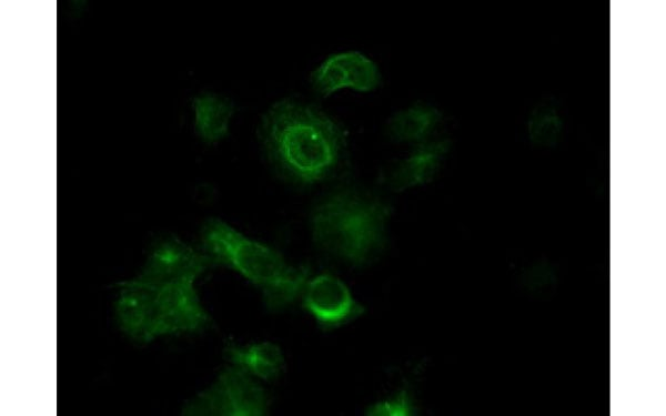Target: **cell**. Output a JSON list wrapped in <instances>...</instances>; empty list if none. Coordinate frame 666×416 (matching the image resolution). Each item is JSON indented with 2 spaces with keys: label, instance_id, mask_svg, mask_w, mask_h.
Masks as SVG:
<instances>
[{
  "label": "cell",
  "instance_id": "cell-10",
  "mask_svg": "<svg viewBox=\"0 0 666 416\" xmlns=\"http://www.w3.org/2000/svg\"><path fill=\"white\" fill-rule=\"evenodd\" d=\"M114 315L119 328L131 339L140 343L151 341L154 288L131 280L119 284Z\"/></svg>",
  "mask_w": 666,
  "mask_h": 416
},
{
  "label": "cell",
  "instance_id": "cell-11",
  "mask_svg": "<svg viewBox=\"0 0 666 416\" xmlns=\"http://www.w3.org/2000/svg\"><path fill=\"white\" fill-rule=\"evenodd\" d=\"M442 116V112L431 104L414 103L389 119L386 133L396 143L418 144L428 140Z\"/></svg>",
  "mask_w": 666,
  "mask_h": 416
},
{
  "label": "cell",
  "instance_id": "cell-4",
  "mask_svg": "<svg viewBox=\"0 0 666 416\" xmlns=\"http://www.w3.org/2000/svg\"><path fill=\"white\" fill-rule=\"evenodd\" d=\"M269 397L243 369L224 368L214 383L193 397L182 409L188 416H261L266 414Z\"/></svg>",
  "mask_w": 666,
  "mask_h": 416
},
{
  "label": "cell",
  "instance_id": "cell-1",
  "mask_svg": "<svg viewBox=\"0 0 666 416\" xmlns=\"http://www.w3.org/2000/svg\"><path fill=\"white\" fill-rule=\"evenodd\" d=\"M259 138L275 169L303 185L329 177L346 146L345 133L332 116L290 98L276 101L263 114Z\"/></svg>",
  "mask_w": 666,
  "mask_h": 416
},
{
  "label": "cell",
  "instance_id": "cell-9",
  "mask_svg": "<svg viewBox=\"0 0 666 416\" xmlns=\"http://www.w3.org/2000/svg\"><path fill=\"white\" fill-rule=\"evenodd\" d=\"M451 142L447 139L427 140L415 144L413 151L394 164L385 183L395 192L431 182L445 159Z\"/></svg>",
  "mask_w": 666,
  "mask_h": 416
},
{
  "label": "cell",
  "instance_id": "cell-14",
  "mask_svg": "<svg viewBox=\"0 0 666 416\" xmlns=\"http://www.w3.org/2000/svg\"><path fill=\"white\" fill-rule=\"evenodd\" d=\"M563 121L554 101L538 102L529 113L527 133L529 141L538 146H555L561 139Z\"/></svg>",
  "mask_w": 666,
  "mask_h": 416
},
{
  "label": "cell",
  "instance_id": "cell-8",
  "mask_svg": "<svg viewBox=\"0 0 666 416\" xmlns=\"http://www.w3.org/2000/svg\"><path fill=\"white\" fill-rule=\"evenodd\" d=\"M303 305L323 328L337 327L363 312L349 287L327 273L305 285Z\"/></svg>",
  "mask_w": 666,
  "mask_h": 416
},
{
  "label": "cell",
  "instance_id": "cell-15",
  "mask_svg": "<svg viewBox=\"0 0 666 416\" xmlns=\"http://www.w3.org/2000/svg\"><path fill=\"white\" fill-rule=\"evenodd\" d=\"M415 412L413 399L406 389L371 405L366 414L371 416H408Z\"/></svg>",
  "mask_w": 666,
  "mask_h": 416
},
{
  "label": "cell",
  "instance_id": "cell-12",
  "mask_svg": "<svg viewBox=\"0 0 666 416\" xmlns=\"http://www.w3.org/2000/svg\"><path fill=\"white\" fill-rule=\"evenodd\" d=\"M194 128L206 143H216L224 139L230 130L234 104L228 98L216 93H201L193 99Z\"/></svg>",
  "mask_w": 666,
  "mask_h": 416
},
{
  "label": "cell",
  "instance_id": "cell-5",
  "mask_svg": "<svg viewBox=\"0 0 666 416\" xmlns=\"http://www.w3.org/2000/svg\"><path fill=\"white\" fill-rule=\"evenodd\" d=\"M195 280H179L154 288L151 341L194 333L210 322L194 286Z\"/></svg>",
  "mask_w": 666,
  "mask_h": 416
},
{
  "label": "cell",
  "instance_id": "cell-7",
  "mask_svg": "<svg viewBox=\"0 0 666 416\" xmlns=\"http://www.w3.org/2000/svg\"><path fill=\"white\" fill-rule=\"evenodd\" d=\"M377 64L359 51H343L329 55L310 75L313 91L326 98L342 90L371 92L381 84Z\"/></svg>",
  "mask_w": 666,
  "mask_h": 416
},
{
  "label": "cell",
  "instance_id": "cell-2",
  "mask_svg": "<svg viewBox=\"0 0 666 416\" xmlns=\"http://www.w3.org/2000/svg\"><path fill=\"white\" fill-rule=\"evenodd\" d=\"M391 205L381 197L353 187L325 195L310 216L314 243L323 252L361 266L373 261L386 243Z\"/></svg>",
  "mask_w": 666,
  "mask_h": 416
},
{
  "label": "cell",
  "instance_id": "cell-6",
  "mask_svg": "<svg viewBox=\"0 0 666 416\" xmlns=\"http://www.w3.org/2000/svg\"><path fill=\"white\" fill-rule=\"evenodd\" d=\"M212 263L203 251L169 235L152 245L140 272L130 280L157 288L179 280H196Z\"/></svg>",
  "mask_w": 666,
  "mask_h": 416
},
{
  "label": "cell",
  "instance_id": "cell-3",
  "mask_svg": "<svg viewBox=\"0 0 666 416\" xmlns=\"http://www.w3.org/2000/svg\"><path fill=\"white\" fill-rule=\"evenodd\" d=\"M202 251L259 287L270 310L292 303L306 285L309 270L290 265L280 252L242 234L219 219L201 230Z\"/></svg>",
  "mask_w": 666,
  "mask_h": 416
},
{
  "label": "cell",
  "instance_id": "cell-13",
  "mask_svg": "<svg viewBox=\"0 0 666 416\" xmlns=\"http://www.w3.org/2000/svg\"><path fill=\"white\" fill-rule=\"evenodd\" d=\"M225 355L232 365L263 379L275 378L284 366L280 347L270 342L230 345L225 348Z\"/></svg>",
  "mask_w": 666,
  "mask_h": 416
}]
</instances>
